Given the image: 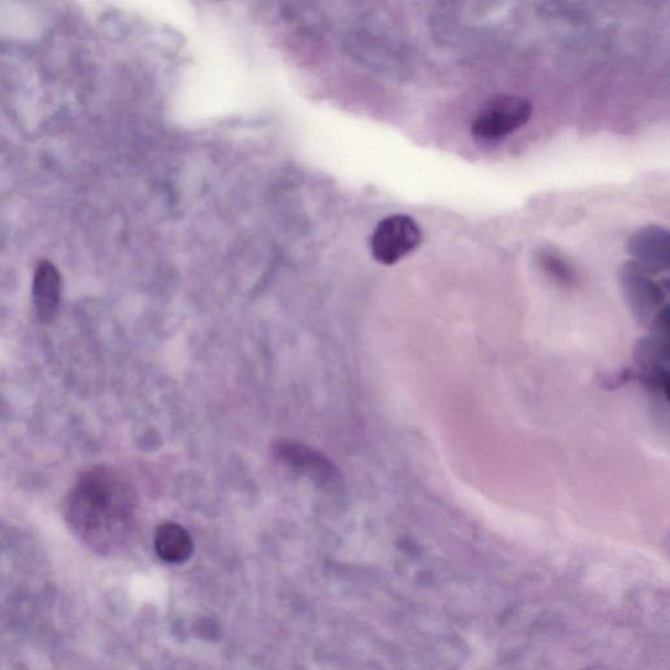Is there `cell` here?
Here are the masks:
<instances>
[{
  "instance_id": "6da1fadb",
  "label": "cell",
  "mask_w": 670,
  "mask_h": 670,
  "mask_svg": "<svg viewBox=\"0 0 670 670\" xmlns=\"http://www.w3.org/2000/svg\"><path fill=\"white\" fill-rule=\"evenodd\" d=\"M134 494L127 481L99 468L81 476L67 501V517L88 543L107 540L123 527L134 509Z\"/></svg>"
},
{
  "instance_id": "5b68a950",
  "label": "cell",
  "mask_w": 670,
  "mask_h": 670,
  "mask_svg": "<svg viewBox=\"0 0 670 670\" xmlns=\"http://www.w3.org/2000/svg\"><path fill=\"white\" fill-rule=\"evenodd\" d=\"M275 454L285 464L298 469L315 480L319 485H333L337 480V469L331 462L314 449L295 443V441L283 440L275 446Z\"/></svg>"
},
{
  "instance_id": "8992f818",
  "label": "cell",
  "mask_w": 670,
  "mask_h": 670,
  "mask_svg": "<svg viewBox=\"0 0 670 670\" xmlns=\"http://www.w3.org/2000/svg\"><path fill=\"white\" fill-rule=\"evenodd\" d=\"M61 299V275L50 261H41L33 282L34 307L41 322L54 320Z\"/></svg>"
},
{
  "instance_id": "52a82bcc",
  "label": "cell",
  "mask_w": 670,
  "mask_h": 670,
  "mask_svg": "<svg viewBox=\"0 0 670 670\" xmlns=\"http://www.w3.org/2000/svg\"><path fill=\"white\" fill-rule=\"evenodd\" d=\"M155 550L164 562L178 564L188 561L195 550V543L182 525L164 523L155 534Z\"/></svg>"
},
{
  "instance_id": "277c9868",
  "label": "cell",
  "mask_w": 670,
  "mask_h": 670,
  "mask_svg": "<svg viewBox=\"0 0 670 670\" xmlns=\"http://www.w3.org/2000/svg\"><path fill=\"white\" fill-rule=\"evenodd\" d=\"M669 241L666 228L647 226L627 240V251L633 255L635 264L655 274L668 271Z\"/></svg>"
},
{
  "instance_id": "7a4b0ae2",
  "label": "cell",
  "mask_w": 670,
  "mask_h": 670,
  "mask_svg": "<svg viewBox=\"0 0 670 670\" xmlns=\"http://www.w3.org/2000/svg\"><path fill=\"white\" fill-rule=\"evenodd\" d=\"M534 106L521 96H497L485 103L472 123V134L476 140L496 142L515 133L527 124Z\"/></svg>"
},
{
  "instance_id": "3957f363",
  "label": "cell",
  "mask_w": 670,
  "mask_h": 670,
  "mask_svg": "<svg viewBox=\"0 0 670 670\" xmlns=\"http://www.w3.org/2000/svg\"><path fill=\"white\" fill-rule=\"evenodd\" d=\"M420 227L410 217L392 216L377 224L371 238V252L378 264L392 266L422 244Z\"/></svg>"
},
{
  "instance_id": "ba28073f",
  "label": "cell",
  "mask_w": 670,
  "mask_h": 670,
  "mask_svg": "<svg viewBox=\"0 0 670 670\" xmlns=\"http://www.w3.org/2000/svg\"><path fill=\"white\" fill-rule=\"evenodd\" d=\"M540 262L543 267H547L551 274L558 276V278H568L570 276V267L565 264V261L562 257H559L558 254L551 253L549 251H543L540 255Z\"/></svg>"
}]
</instances>
